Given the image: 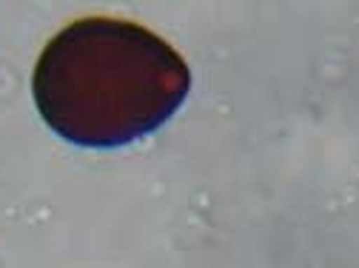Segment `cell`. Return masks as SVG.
<instances>
[{
    "instance_id": "obj_1",
    "label": "cell",
    "mask_w": 359,
    "mask_h": 268,
    "mask_svg": "<svg viewBox=\"0 0 359 268\" xmlns=\"http://www.w3.org/2000/svg\"><path fill=\"white\" fill-rule=\"evenodd\" d=\"M191 88L177 49L151 29L117 18H80L40 52L32 92L60 138L111 149L157 131Z\"/></svg>"
}]
</instances>
